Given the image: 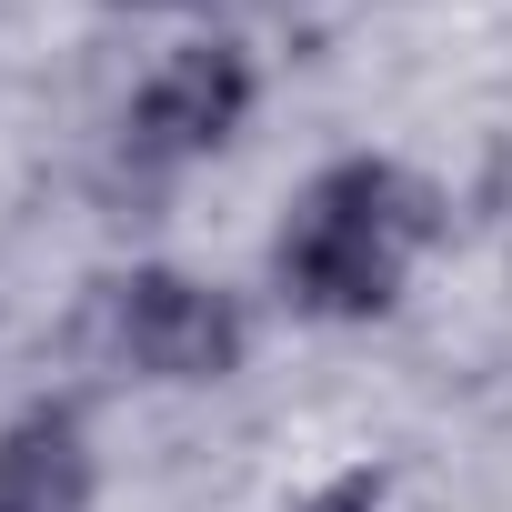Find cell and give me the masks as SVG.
Here are the masks:
<instances>
[{
    "instance_id": "obj_1",
    "label": "cell",
    "mask_w": 512,
    "mask_h": 512,
    "mask_svg": "<svg viewBox=\"0 0 512 512\" xmlns=\"http://www.w3.org/2000/svg\"><path fill=\"white\" fill-rule=\"evenodd\" d=\"M442 231V191L402 171L392 151H342L322 161L282 231H272V292L292 322H382L412 282V262Z\"/></svg>"
},
{
    "instance_id": "obj_2",
    "label": "cell",
    "mask_w": 512,
    "mask_h": 512,
    "mask_svg": "<svg viewBox=\"0 0 512 512\" xmlns=\"http://www.w3.org/2000/svg\"><path fill=\"white\" fill-rule=\"evenodd\" d=\"M91 352L131 382H161V392H211L251 362V312L241 292L181 272V262H131L111 282H91Z\"/></svg>"
},
{
    "instance_id": "obj_3",
    "label": "cell",
    "mask_w": 512,
    "mask_h": 512,
    "mask_svg": "<svg viewBox=\"0 0 512 512\" xmlns=\"http://www.w3.org/2000/svg\"><path fill=\"white\" fill-rule=\"evenodd\" d=\"M251 111H262V61H251L241 41H181L121 101V121H111V181L131 201H151L181 171H201L211 151H231L251 131Z\"/></svg>"
},
{
    "instance_id": "obj_4",
    "label": "cell",
    "mask_w": 512,
    "mask_h": 512,
    "mask_svg": "<svg viewBox=\"0 0 512 512\" xmlns=\"http://www.w3.org/2000/svg\"><path fill=\"white\" fill-rule=\"evenodd\" d=\"M91 492H101V452L81 402L41 392L0 422V512H91Z\"/></svg>"
},
{
    "instance_id": "obj_5",
    "label": "cell",
    "mask_w": 512,
    "mask_h": 512,
    "mask_svg": "<svg viewBox=\"0 0 512 512\" xmlns=\"http://www.w3.org/2000/svg\"><path fill=\"white\" fill-rule=\"evenodd\" d=\"M282 512H382V462H352V472L312 482V492H302V502H282Z\"/></svg>"
},
{
    "instance_id": "obj_6",
    "label": "cell",
    "mask_w": 512,
    "mask_h": 512,
    "mask_svg": "<svg viewBox=\"0 0 512 512\" xmlns=\"http://www.w3.org/2000/svg\"><path fill=\"white\" fill-rule=\"evenodd\" d=\"M111 11H191V0H111Z\"/></svg>"
}]
</instances>
